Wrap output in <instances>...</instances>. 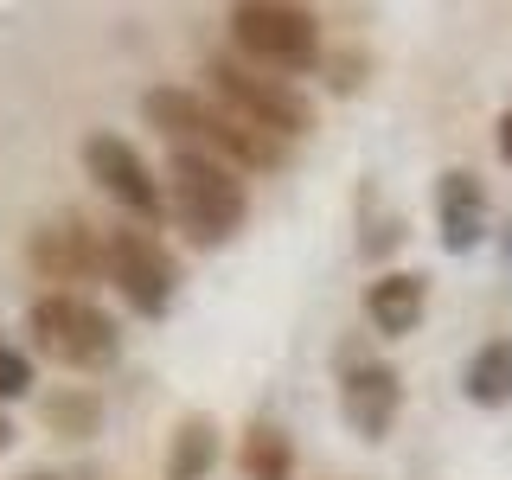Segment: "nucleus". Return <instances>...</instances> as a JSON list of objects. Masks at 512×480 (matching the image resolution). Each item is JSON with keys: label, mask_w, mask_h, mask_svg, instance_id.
<instances>
[{"label": "nucleus", "mask_w": 512, "mask_h": 480, "mask_svg": "<svg viewBox=\"0 0 512 480\" xmlns=\"http://www.w3.org/2000/svg\"><path fill=\"white\" fill-rule=\"evenodd\" d=\"M218 468V416L192 410L167 436V480H205Z\"/></svg>", "instance_id": "f8f14e48"}, {"label": "nucleus", "mask_w": 512, "mask_h": 480, "mask_svg": "<svg viewBox=\"0 0 512 480\" xmlns=\"http://www.w3.org/2000/svg\"><path fill=\"white\" fill-rule=\"evenodd\" d=\"M493 148H500V160H506V167H512V109H506V116H500V128H493Z\"/></svg>", "instance_id": "6ab92c4d"}, {"label": "nucleus", "mask_w": 512, "mask_h": 480, "mask_svg": "<svg viewBox=\"0 0 512 480\" xmlns=\"http://www.w3.org/2000/svg\"><path fill=\"white\" fill-rule=\"evenodd\" d=\"M205 84H212V96L231 109V116L256 122L263 135H276V141L314 135V103H308L295 84H288V77L250 71L244 58H205Z\"/></svg>", "instance_id": "39448f33"}, {"label": "nucleus", "mask_w": 512, "mask_h": 480, "mask_svg": "<svg viewBox=\"0 0 512 480\" xmlns=\"http://www.w3.org/2000/svg\"><path fill=\"white\" fill-rule=\"evenodd\" d=\"M397 244H404V218H391V212H384L378 224H365V237H359L365 263H378V256H391Z\"/></svg>", "instance_id": "a211bd4d"}, {"label": "nucleus", "mask_w": 512, "mask_h": 480, "mask_svg": "<svg viewBox=\"0 0 512 480\" xmlns=\"http://www.w3.org/2000/svg\"><path fill=\"white\" fill-rule=\"evenodd\" d=\"M397 410H404V378H397V365L384 359H365V365H346L340 378V416L346 429L359 442H384L397 423Z\"/></svg>", "instance_id": "1a4fd4ad"}, {"label": "nucleus", "mask_w": 512, "mask_h": 480, "mask_svg": "<svg viewBox=\"0 0 512 480\" xmlns=\"http://www.w3.org/2000/svg\"><path fill=\"white\" fill-rule=\"evenodd\" d=\"M26 333H32V346H39L45 359L71 365V372H103V365L122 359L116 320L96 308V301H84V295H58V288L39 295L26 308Z\"/></svg>", "instance_id": "20e7f679"}, {"label": "nucleus", "mask_w": 512, "mask_h": 480, "mask_svg": "<svg viewBox=\"0 0 512 480\" xmlns=\"http://www.w3.org/2000/svg\"><path fill=\"white\" fill-rule=\"evenodd\" d=\"M103 276L141 320H160L180 295V263L167 256L154 231H109L103 237Z\"/></svg>", "instance_id": "423d86ee"}, {"label": "nucleus", "mask_w": 512, "mask_h": 480, "mask_svg": "<svg viewBox=\"0 0 512 480\" xmlns=\"http://www.w3.org/2000/svg\"><path fill=\"white\" fill-rule=\"evenodd\" d=\"M429 314V276L416 269H384V276L365 282V320L384 333V340H410Z\"/></svg>", "instance_id": "9b49d317"}, {"label": "nucleus", "mask_w": 512, "mask_h": 480, "mask_svg": "<svg viewBox=\"0 0 512 480\" xmlns=\"http://www.w3.org/2000/svg\"><path fill=\"white\" fill-rule=\"evenodd\" d=\"M237 468H244V480H288L295 474V448H288V436L276 423H256L244 429V442H237Z\"/></svg>", "instance_id": "2eb2a0df"}, {"label": "nucleus", "mask_w": 512, "mask_h": 480, "mask_svg": "<svg viewBox=\"0 0 512 480\" xmlns=\"http://www.w3.org/2000/svg\"><path fill=\"white\" fill-rule=\"evenodd\" d=\"M167 218L180 224L192 244H231L250 218V186L237 180V167H224L212 154H180L167 148Z\"/></svg>", "instance_id": "f03ea898"}, {"label": "nucleus", "mask_w": 512, "mask_h": 480, "mask_svg": "<svg viewBox=\"0 0 512 480\" xmlns=\"http://www.w3.org/2000/svg\"><path fill=\"white\" fill-rule=\"evenodd\" d=\"M436 237L448 256H474L487 244V186L468 167H448L436 180Z\"/></svg>", "instance_id": "9d476101"}, {"label": "nucleus", "mask_w": 512, "mask_h": 480, "mask_svg": "<svg viewBox=\"0 0 512 480\" xmlns=\"http://www.w3.org/2000/svg\"><path fill=\"white\" fill-rule=\"evenodd\" d=\"M39 416H45V429H52V436H64V442L103 436V397L84 391V384H64V391H52V397L39 404Z\"/></svg>", "instance_id": "4468645a"}, {"label": "nucleus", "mask_w": 512, "mask_h": 480, "mask_svg": "<svg viewBox=\"0 0 512 480\" xmlns=\"http://www.w3.org/2000/svg\"><path fill=\"white\" fill-rule=\"evenodd\" d=\"M224 20H231V39H237L250 71H269V77L295 84V77L320 71V58H327L308 7H288V0H237Z\"/></svg>", "instance_id": "7ed1b4c3"}, {"label": "nucleus", "mask_w": 512, "mask_h": 480, "mask_svg": "<svg viewBox=\"0 0 512 480\" xmlns=\"http://www.w3.org/2000/svg\"><path fill=\"white\" fill-rule=\"evenodd\" d=\"M506 256H512V237H506Z\"/></svg>", "instance_id": "412c9836"}, {"label": "nucleus", "mask_w": 512, "mask_h": 480, "mask_svg": "<svg viewBox=\"0 0 512 480\" xmlns=\"http://www.w3.org/2000/svg\"><path fill=\"white\" fill-rule=\"evenodd\" d=\"M7 448H13V423H7V416H0V455H7Z\"/></svg>", "instance_id": "aec40b11"}, {"label": "nucleus", "mask_w": 512, "mask_h": 480, "mask_svg": "<svg viewBox=\"0 0 512 480\" xmlns=\"http://www.w3.org/2000/svg\"><path fill=\"white\" fill-rule=\"evenodd\" d=\"M141 116H148V128H160L180 154H212V160H224V167H237V173L288 167V141L263 135V128L244 122V116H231L218 96L180 90V84H154L141 96Z\"/></svg>", "instance_id": "f257e3e1"}, {"label": "nucleus", "mask_w": 512, "mask_h": 480, "mask_svg": "<svg viewBox=\"0 0 512 480\" xmlns=\"http://www.w3.org/2000/svg\"><path fill=\"white\" fill-rule=\"evenodd\" d=\"M365 71H372V58H365L359 45H352V52H327V58H320V77H327V90H340V96L359 90Z\"/></svg>", "instance_id": "dca6fc26"}, {"label": "nucleus", "mask_w": 512, "mask_h": 480, "mask_svg": "<svg viewBox=\"0 0 512 480\" xmlns=\"http://www.w3.org/2000/svg\"><path fill=\"white\" fill-rule=\"evenodd\" d=\"M32 391V359L20 346L0 340V404H20V397Z\"/></svg>", "instance_id": "f3484780"}, {"label": "nucleus", "mask_w": 512, "mask_h": 480, "mask_svg": "<svg viewBox=\"0 0 512 480\" xmlns=\"http://www.w3.org/2000/svg\"><path fill=\"white\" fill-rule=\"evenodd\" d=\"M461 397L480 404V410L512 404V340H506V333L468 352V365H461Z\"/></svg>", "instance_id": "ddd939ff"}, {"label": "nucleus", "mask_w": 512, "mask_h": 480, "mask_svg": "<svg viewBox=\"0 0 512 480\" xmlns=\"http://www.w3.org/2000/svg\"><path fill=\"white\" fill-rule=\"evenodd\" d=\"M32 480H45V474H32Z\"/></svg>", "instance_id": "4be33fe9"}, {"label": "nucleus", "mask_w": 512, "mask_h": 480, "mask_svg": "<svg viewBox=\"0 0 512 480\" xmlns=\"http://www.w3.org/2000/svg\"><path fill=\"white\" fill-rule=\"evenodd\" d=\"M84 173L122 205L128 218H141V224H160V218H167V186H160V173L141 160L135 141L116 135V128H96V135H84Z\"/></svg>", "instance_id": "0eeeda50"}, {"label": "nucleus", "mask_w": 512, "mask_h": 480, "mask_svg": "<svg viewBox=\"0 0 512 480\" xmlns=\"http://www.w3.org/2000/svg\"><path fill=\"white\" fill-rule=\"evenodd\" d=\"M26 263L39 269L45 282H58V295H71L77 282H96L103 276V244H96V231L84 218H52L32 231L26 244Z\"/></svg>", "instance_id": "6e6552de"}]
</instances>
